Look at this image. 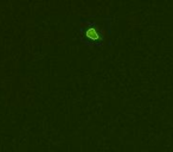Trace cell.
<instances>
[{"mask_svg": "<svg viewBox=\"0 0 173 152\" xmlns=\"http://www.w3.org/2000/svg\"><path fill=\"white\" fill-rule=\"evenodd\" d=\"M81 42L88 46L100 48L104 43V31L98 27L95 21L84 20L82 23V27L80 31Z\"/></svg>", "mask_w": 173, "mask_h": 152, "instance_id": "1", "label": "cell"}]
</instances>
